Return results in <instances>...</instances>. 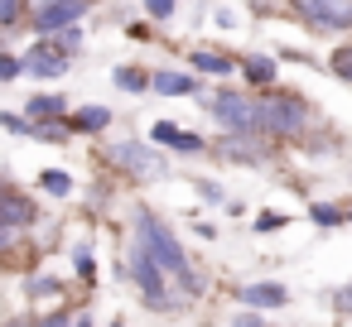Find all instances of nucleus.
Instances as JSON below:
<instances>
[{
    "label": "nucleus",
    "mask_w": 352,
    "mask_h": 327,
    "mask_svg": "<svg viewBox=\"0 0 352 327\" xmlns=\"http://www.w3.org/2000/svg\"><path fill=\"white\" fill-rule=\"evenodd\" d=\"M135 236H140V245L155 255V265L184 289V293H198L203 289V279H198V269L188 265V255H184V245H179V236L150 212V207H135Z\"/></svg>",
    "instance_id": "obj_1"
},
{
    "label": "nucleus",
    "mask_w": 352,
    "mask_h": 327,
    "mask_svg": "<svg viewBox=\"0 0 352 327\" xmlns=\"http://www.w3.org/2000/svg\"><path fill=\"white\" fill-rule=\"evenodd\" d=\"M309 125H314V111H309L304 97L280 92V87L256 97V130H261L265 140H304Z\"/></svg>",
    "instance_id": "obj_2"
},
{
    "label": "nucleus",
    "mask_w": 352,
    "mask_h": 327,
    "mask_svg": "<svg viewBox=\"0 0 352 327\" xmlns=\"http://www.w3.org/2000/svg\"><path fill=\"white\" fill-rule=\"evenodd\" d=\"M208 106V116L227 130V135H261L256 130V92H236V87H217L208 97H198Z\"/></svg>",
    "instance_id": "obj_3"
},
{
    "label": "nucleus",
    "mask_w": 352,
    "mask_h": 327,
    "mask_svg": "<svg viewBox=\"0 0 352 327\" xmlns=\"http://www.w3.org/2000/svg\"><path fill=\"white\" fill-rule=\"evenodd\" d=\"M289 10L314 34H347L352 29V0H289Z\"/></svg>",
    "instance_id": "obj_4"
},
{
    "label": "nucleus",
    "mask_w": 352,
    "mask_h": 327,
    "mask_svg": "<svg viewBox=\"0 0 352 327\" xmlns=\"http://www.w3.org/2000/svg\"><path fill=\"white\" fill-rule=\"evenodd\" d=\"M121 173H131V178H164V154H160V145H140V140H121V145H111V154H107Z\"/></svg>",
    "instance_id": "obj_5"
},
{
    "label": "nucleus",
    "mask_w": 352,
    "mask_h": 327,
    "mask_svg": "<svg viewBox=\"0 0 352 327\" xmlns=\"http://www.w3.org/2000/svg\"><path fill=\"white\" fill-rule=\"evenodd\" d=\"M131 279L140 284V293H145V303L150 308H174V293H169V274L155 265V255L135 241L131 245Z\"/></svg>",
    "instance_id": "obj_6"
},
{
    "label": "nucleus",
    "mask_w": 352,
    "mask_h": 327,
    "mask_svg": "<svg viewBox=\"0 0 352 327\" xmlns=\"http://www.w3.org/2000/svg\"><path fill=\"white\" fill-rule=\"evenodd\" d=\"M87 10H92V0H49V5L30 10V25H34V34H58L68 25H82Z\"/></svg>",
    "instance_id": "obj_7"
},
{
    "label": "nucleus",
    "mask_w": 352,
    "mask_h": 327,
    "mask_svg": "<svg viewBox=\"0 0 352 327\" xmlns=\"http://www.w3.org/2000/svg\"><path fill=\"white\" fill-rule=\"evenodd\" d=\"M265 145H270L265 135H227L222 130V140L212 145V154L227 159V164H246L251 169V164H265Z\"/></svg>",
    "instance_id": "obj_8"
},
{
    "label": "nucleus",
    "mask_w": 352,
    "mask_h": 327,
    "mask_svg": "<svg viewBox=\"0 0 352 327\" xmlns=\"http://www.w3.org/2000/svg\"><path fill=\"white\" fill-rule=\"evenodd\" d=\"M236 68H241V82H246L256 97H261V92H275V82H280V58H275V53H241Z\"/></svg>",
    "instance_id": "obj_9"
},
{
    "label": "nucleus",
    "mask_w": 352,
    "mask_h": 327,
    "mask_svg": "<svg viewBox=\"0 0 352 327\" xmlns=\"http://www.w3.org/2000/svg\"><path fill=\"white\" fill-rule=\"evenodd\" d=\"M20 63H25V73H30V77H39V82H44V77H63V73L73 68V58H68L63 49H54L49 39H39Z\"/></svg>",
    "instance_id": "obj_10"
},
{
    "label": "nucleus",
    "mask_w": 352,
    "mask_h": 327,
    "mask_svg": "<svg viewBox=\"0 0 352 327\" xmlns=\"http://www.w3.org/2000/svg\"><path fill=\"white\" fill-rule=\"evenodd\" d=\"M34 217H39L34 197L15 193V188L0 193V226H6V231H25V226H34Z\"/></svg>",
    "instance_id": "obj_11"
},
{
    "label": "nucleus",
    "mask_w": 352,
    "mask_h": 327,
    "mask_svg": "<svg viewBox=\"0 0 352 327\" xmlns=\"http://www.w3.org/2000/svg\"><path fill=\"white\" fill-rule=\"evenodd\" d=\"M150 92H160V97H203V82H198V73H174V68H160L155 77H150Z\"/></svg>",
    "instance_id": "obj_12"
},
{
    "label": "nucleus",
    "mask_w": 352,
    "mask_h": 327,
    "mask_svg": "<svg viewBox=\"0 0 352 327\" xmlns=\"http://www.w3.org/2000/svg\"><path fill=\"white\" fill-rule=\"evenodd\" d=\"M111 121H116V116H111L107 106H97V101H87V106H73V111L63 116V125H68L73 135H102Z\"/></svg>",
    "instance_id": "obj_13"
},
{
    "label": "nucleus",
    "mask_w": 352,
    "mask_h": 327,
    "mask_svg": "<svg viewBox=\"0 0 352 327\" xmlns=\"http://www.w3.org/2000/svg\"><path fill=\"white\" fill-rule=\"evenodd\" d=\"M188 68L193 73H208V77H232L236 73V58L232 53H217V49H193L188 53Z\"/></svg>",
    "instance_id": "obj_14"
},
{
    "label": "nucleus",
    "mask_w": 352,
    "mask_h": 327,
    "mask_svg": "<svg viewBox=\"0 0 352 327\" xmlns=\"http://www.w3.org/2000/svg\"><path fill=\"white\" fill-rule=\"evenodd\" d=\"M73 106H68V97H58V92H34L30 101H25V116L30 121H63Z\"/></svg>",
    "instance_id": "obj_15"
},
{
    "label": "nucleus",
    "mask_w": 352,
    "mask_h": 327,
    "mask_svg": "<svg viewBox=\"0 0 352 327\" xmlns=\"http://www.w3.org/2000/svg\"><path fill=\"white\" fill-rule=\"evenodd\" d=\"M236 298H241L246 308H280L289 293H285V284H241Z\"/></svg>",
    "instance_id": "obj_16"
},
{
    "label": "nucleus",
    "mask_w": 352,
    "mask_h": 327,
    "mask_svg": "<svg viewBox=\"0 0 352 327\" xmlns=\"http://www.w3.org/2000/svg\"><path fill=\"white\" fill-rule=\"evenodd\" d=\"M150 77H155V73H145V68H135V63H121V68L111 73V82H116L121 92H131V97L150 92Z\"/></svg>",
    "instance_id": "obj_17"
},
{
    "label": "nucleus",
    "mask_w": 352,
    "mask_h": 327,
    "mask_svg": "<svg viewBox=\"0 0 352 327\" xmlns=\"http://www.w3.org/2000/svg\"><path fill=\"white\" fill-rule=\"evenodd\" d=\"M39 39H49V44H54V49H63L68 58H78V53H82V44H87V39H82V25H68V29H58V34H39Z\"/></svg>",
    "instance_id": "obj_18"
},
{
    "label": "nucleus",
    "mask_w": 352,
    "mask_h": 327,
    "mask_svg": "<svg viewBox=\"0 0 352 327\" xmlns=\"http://www.w3.org/2000/svg\"><path fill=\"white\" fill-rule=\"evenodd\" d=\"M30 0H0V29H20V25H30Z\"/></svg>",
    "instance_id": "obj_19"
},
{
    "label": "nucleus",
    "mask_w": 352,
    "mask_h": 327,
    "mask_svg": "<svg viewBox=\"0 0 352 327\" xmlns=\"http://www.w3.org/2000/svg\"><path fill=\"white\" fill-rule=\"evenodd\" d=\"M39 188H44L49 197H68V193H73V173H63V169H44V173H39Z\"/></svg>",
    "instance_id": "obj_20"
},
{
    "label": "nucleus",
    "mask_w": 352,
    "mask_h": 327,
    "mask_svg": "<svg viewBox=\"0 0 352 327\" xmlns=\"http://www.w3.org/2000/svg\"><path fill=\"white\" fill-rule=\"evenodd\" d=\"M328 73H333L338 82H347V87H352V44H338V49L328 53Z\"/></svg>",
    "instance_id": "obj_21"
},
{
    "label": "nucleus",
    "mask_w": 352,
    "mask_h": 327,
    "mask_svg": "<svg viewBox=\"0 0 352 327\" xmlns=\"http://www.w3.org/2000/svg\"><path fill=\"white\" fill-rule=\"evenodd\" d=\"M0 125H6L10 135H25V140L34 135V121H30L25 111H0Z\"/></svg>",
    "instance_id": "obj_22"
},
{
    "label": "nucleus",
    "mask_w": 352,
    "mask_h": 327,
    "mask_svg": "<svg viewBox=\"0 0 352 327\" xmlns=\"http://www.w3.org/2000/svg\"><path fill=\"white\" fill-rule=\"evenodd\" d=\"M169 149H174V154H203V149H208V140H203V135H193V130H179Z\"/></svg>",
    "instance_id": "obj_23"
},
{
    "label": "nucleus",
    "mask_w": 352,
    "mask_h": 327,
    "mask_svg": "<svg viewBox=\"0 0 352 327\" xmlns=\"http://www.w3.org/2000/svg\"><path fill=\"white\" fill-rule=\"evenodd\" d=\"M309 217H314L318 226H338V221H347V217H342V207H333V202H314V207H309Z\"/></svg>",
    "instance_id": "obj_24"
},
{
    "label": "nucleus",
    "mask_w": 352,
    "mask_h": 327,
    "mask_svg": "<svg viewBox=\"0 0 352 327\" xmlns=\"http://www.w3.org/2000/svg\"><path fill=\"white\" fill-rule=\"evenodd\" d=\"M174 135H179V125H174V121H155V125H150V145H160V149H169V145H174Z\"/></svg>",
    "instance_id": "obj_25"
},
{
    "label": "nucleus",
    "mask_w": 352,
    "mask_h": 327,
    "mask_svg": "<svg viewBox=\"0 0 352 327\" xmlns=\"http://www.w3.org/2000/svg\"><path fill=\"white\" fill-rule=\"evenodd\" d=\"M140 5H145V15H150V20H174L179 0H140Z\"/></svg>",
    "instance_id": "obj_26"
},
{
    "label": "nucleus",
    "mask_w": 352,
    "mask_h": 327,
    "mask_svg": "<svg viewBox=\"0 0 352 327\" xmlns=\"http://www.w3.org/2000/svg\"><path fill=\"white\" fill-rule=\"evenodd\" d=\"M73 265H78V274H82V279H92V269H97V265H92V245H87V241L73 250Z\"/></svg>",
    "instance_id": "obj_27"
},
{
    "label": "nucleus",
    "mask_w": 352,
    "mask_h": 327,
    "mask_svg": "<svg viewBox=\"0 0 352 327\" xmlns=\"http://www.w3.org/2000/svg\"><path fill=\"white\" fill-rule=\"evenodd\" d=\"M20 73H25V63H20L15 53H0V82H15Z\"/></svg>",
    "instance_id": "obj_28"
},
{
    "label": "nucleus",
    "mask_w": 352,
    "mask_h": 327,
    "mask_svg": "<svg viewBox=\"0 0 352 327\" xmlns=\"http://www.w3.org/2000/svg\"><path fill=\"white\" fill-rule=\"evenodd\" d=\"M198 197H203V202H227V197H222V188H217L212 178H198Z\"/></svg>",
    "instance_id": "obj_29"
},
{
    "label": "nucleus",
    "mask_w": 352,
    "mask_h": 327,
    "mask_svg": "<svg viewBox=\"0 0 352 327\" xmlns=\"http://www.w3.org/2000/svg\"><path fill=\"white\" fill-rule=\"evenodd\" d=\"M280 226H285L280 212H261V217H256V231H280Z\"/></svg>",
    "instance_id": "obj_30"
},
{
    "label": "nucleus",
    "mask_w": 352,
    "mask_h": 327,
    "mask_svg": "<svg viewBox=\"0 0 352 327\" xmlns=\"http://www.w3.org/2000/svg\"><path fill=\"white\" fill-rule=\"evenodd\" d=\"M212 20H217V29H232V25H236V10L222 5V10H212Z\"/></svg>",
    "instance_id": "obj_31"
},
{
    "label": "nucleus",
    "mask_w": 352,
    "mask_h": 327,
    "mask_svg": "<svg viewBox=\"0 0 352 327\" xmlns=\"http://www.w3.org/2000/svg\"><path fill=\"white\" fill-rule=\"evenodd\" d=\"M39 327H73V317H68V313H49Z\"/></svg>",
    "instance_id": "obj_32"
},
{
    "label": "nucleus",
    "mask_w": 352,
    "mask_h": 327,
    "mask_svg": "<svg viewBox=\"0 0 352 327\" xmlns=\"http://www.w3.org/2000/svg\"><path fill=\"white\" fill-rule=\"evenodd\" d=\"M338 313H352V284H347V289H338Z\"/></svg>",
    "instance_id": "obj_33"
},
{
    "label": "nucleus",
    "mask_w": 352,
    "mask_h": 327,
    "mask_svg": "<svg viewBox=\"0 0 352 327\" xmlns=\"http://www.w3.org/2000/svg\"><path fill=\"white\" fill-rule=\"evenodd\" d=\"M256 322H261L256 313H241V317H232V327H256Z\"/></svg>",
    "instance_id": "obj_34"
},
{
    "label": "nucleus",
    "mask_w": 352,
    "mask_h": 327,
    "mask_svg": "<svg viewBox=\"0 0 352 327\" xmlns=\"http://www.w3.org/2000/svg\"><path fill=\"white\" fill-rule=\"evenodd\" d=\"M15 241V231H6V226H0V245H10Z\"/></svg>",
    "instance_id": "obj_35"
},
{
    "label": "nucleus",
    "mask_w": 352,
    "mask_h": 327,
    "mask_svg": "<svg viewBox=\"0 0 352 327\" xmlns=\"http://www.w3.org/2000/svg\"><path fill=\"white\" fill-rule=\"evenodd\" d=\"M73 327H92V317H87V313H82V317H73Z\"/></svg>",
    "instance_id": "obj_36"
},
{
    "label": "nucleus",
    "mask_w": 352,
    "mask_h": 327,
    "mask_svg": "<svg viewBox=\"0 0 352 327\" xmlns=\"http://www.w3.org/2000/svg\"><path fill=\"white\" fill-rule=\"evenodd\" d=\"M30 5H49V0H30Z\"/></svg>",
    "instance_id": "obj_37"
},
{
    "label": "nucleus",
    "mask_w": 352,
    "mask_h": 327,
    "mask_svg": "<svg viewBox=\"0 0 352 327\" xmlns=\"http://www.w3.org/2000/svg\"><path fill=\"white\" fill-rule=\"evenodd\" d=\"M0 193H6V178H0Z\"/></svg>",
    "instance_id": "obj_38"
},
{
    "label": "nucleus",
    "mask_w": 352,
    "mask_h": 327,
    "mask_svg": "<svg viewBox=\"0 0 352 327\" xmlns=\"http://www.w3.org/2000/svg\"><path fill=\"white\" fill-rule=\"evenodd\" d=\"M10 327H25V322H10Z\"/></svg>",
    "instance_id": "obj_39"
},
{
    "label": "nucleus",
    "mask_w": 352,
    "mask_h": 327,
    "mask_svg": "<svg viewBox=\"0 0 352 327\" xmlns=\"http://www.w3.org/2000/svg\"><path fill=\"white\" fill-rule=\"evenodd\" d=\"M111 327H126V322H111Z\"/></svg>",
    "instance_id": "obj_40"
},
{
    "label": "nucleus",
    "mask_w": 352,
    "mask_h": 327,
    "mask_svg": "<svg viewBox=\"0 0 352 327\" xmlns=\"http://www.w3.org/2000/svg\"><path fill=\"white\" fill-rule=\"evenodd\" d=\"M256 327H270V322H256Z\"/></svg>",
    "instance_id": "obj_41"
},
{
    "label": "nucleus",
    "mask_w": 352,
    "mask_h": 327,
    "mask_svg": "<svg viewBox=\"0 0 352 327\" xmlns=\"http://www.w3.org/2000/svg\"><path fill=\"white\" fill-rule=\"evenodd\" d=\"M347 221H352V212H347Z\"/></svg>",
    "instance_id": "obj_42"
}]
</instances>
